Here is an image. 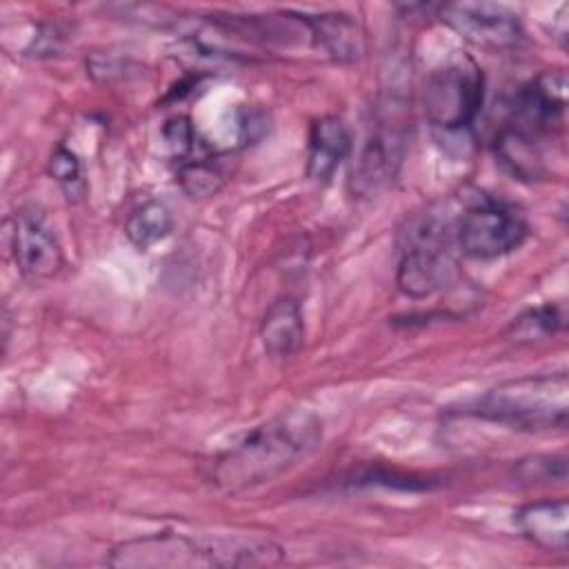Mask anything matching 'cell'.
<instances>
[{
    "mask_svg": "<svg viewBox=\"0 0 569 569\" xmlns=\"http://www.w3.org/2000/svg\"><path fill=\"white\" fill-rule=\"evenodd\" d=\"M322 425L309 409H287L249 429L209 462V480L240 491L276 480L305 458L320 440Z\"/></svg>",
    "mask_w": 569,
    "mask_h": 569,
    "instance_id": "1",
    "label": "cell"
},
{
    "mask_svg": "<svg viewBox=\"0 0 569 569\" xmlns=\"http://www.w3.org/2000/svg\"><path fill=\"white\" fill-rule=\"evenodd\" d=\"M282 558V547L267 538H204L176 531H156L118 542L109 556V567L124 569H191V567H251L273 565Z\"/></svg>",
    "mask_w": 569,
    "mask_h": 569,
    "instance_id": "2",
    "label": "cell"
},
{
    "mask_svg": "<svg viewBox=\"0 0 569 569\" xmlns=\"http://www.w3.org/2000/svg\"><path fill=\"white\" fill-rule=\"evenodd\" d=\"M569 411V378L565 371L522 376L491 387L469 413L522 431L565 429Z\"/></svg>",
    "mask_w": 569,
    "mask_h": 569,
    "instance_id": "3",
    "label": "cell"
},
{
    "mask_svg": "<svg viewBox=\"0 0 569 569\" xmlns=\"http://www.w3.org/2000/svg\"><path fill=\"white\" fill-rule=\"evenodd\" d=\"M485 98L482 69L460 56L436 67L422 89L427 120L442 131H460L473 124Z\"/></svg>",
    "mask_w": 569,
    "mask_h": 569,
    "instance_id": "4",
    "label": "cell"
},
{
    "mask_svg": "<svg viewBox=\"0 0 569 569\" xmlns=\"http://www.w3.org/2000/svg\"><path fill=\"white\" fill-rule=\"evenodd\" d=\"M529 236L525 216L507 202L480 198L456 220V244L473 260H493L518 249Z\"/></svg>",
    "mask_w": 569,
    "mask_h": 569,
    "instance_id": "5",
    "label": "cell"
},
{
    "mask_svg": "<svg viewBox=\"0 0 569 569\" xmlns=\"http://www.w3.org/2000/svg\"><path fill=\"white\" fill-rule=\"evenodd\" d=\"M407 149V118L402 107L396 100H389V107L382 109L369 136L365 138L351 176L349 189L358 198H371L393 182Z\"/></svg>",
    "mask_w": 569,
    "mask_h": 569,
    "instance_id": "6",
    "label": "cell"
},
{
    "mask_svg": "<svg viewBox=\"0 0 569 569\" xmlns=\"http://www.w3.org/2000/svg\"><path fill=\"white\" fill-rule=\"evenodd\" d=\"M438 18L465 42L487 51L511 49L522 38L518 13L498 2H445L438 7Z\"/></svg>",
    "mask_w": 569,
    "mask_h": 569,
    "instance_id": "7",
    "label": "cell"
},
{
    "mask_svg": "<svg viewBox=\"0 0 569 569\" xmlns=\"http://www.w3.org/2000/svg\"><path fill=\"white\" fill-rule=\"evenodd\" d=\"M567 109L565 71H545L527 82L511 100L502 127L531 140H542L562 127Z\"/></svg>",
    "mask_w": 569,
    "mask_h": 569,
    "instance_id": "8",
    "label": "cell"
},
{
    "mask_svg": "<svg viewBox=\"0 0 569 569\" xmlns=\"http://www.w3.org/2000/svg\"><path fill=\"white\" fill-rule=\"evenodd\" d=\"M9 242L16 269L27 280L51 278L64 262L56 233L33 207H22L11 216Z\"/></svg>",
    "mask_w": 569,
    "mask_h": 569,
    "instance_id": "9",
    "label": "cell"
},
{
    "mask_svg": "<svg viewBox=\"0 0 569 569\" xmlns=\"http://www.w3.org/2000/svg\"><path fill=\"white\" fill-rule=\"evenodd\" d=\"M458 278V264L449 251V247H427L413 244L402 247V256L398 262L396 282L398 289L409 298H427L445 287H449Z\"/></svg>",
    "mask_w": 569,
    "mask_h": 569,
    "instance_id": "10",
    "label": "cell"
},
{
    "mask_svg": "<svg viewBox=\"0 0 569 569\" xmlns=\"http://www.w3.org/2000/svg\"><path fill=\"white\" fill-rule=\"evenodd\" d=\"M298 20L309 31L313 44L336 62H356L367 51V40L360 22L345 11L298 13Z\"/></svg>",
    "mask_w": 569,
    "mask_h": 569,
    "instance_id": "11",
    "label": "cell"
},
{
    "mask_svg": "<svg viewBox=\"0 0 569 569\" xmlns=\"http://www.w3.org/2000/svg\"><path fill=\"white\" fill-rule=\"evenodd\" d=\"M518 531L545 551H567L569 505L565 498H540L522 505L513 513Z\"/></svg>",
    "mask_w": 569,
    "mask_h": 569,
    "instance_id": "12",
    "label": "cell"
},
{
    "mask_svg": "<svg viewBox=\"0 0 569 569\" xmlns=\"http://www.w3.org/2000/svg\"><path fill=\"white\" fill-rule=\"evenodd\" d=\"M351 151V136L338 116H320L309 127L307 176L316 182H329Z\"/></svg>",
    "mask_w": 569,
    "mask_h": 569,
    "instance_id": "13",
    "label": "cell"
},
{
    "mask_svg": "<svg viewBox=\"0 0 569 569\" xmlns=\"http://www.w3.org/2000/svg\"><path fill=\"white\" fill-rule=\"evenodd\" d=\"M260 340L271 358H291L305 342V322L300 305L282 296L273 300L260 322Z\"/></svg>",
    "mask_w": 569,
    "mask_h": 569,
    "instance_id": "14",
    "label": "cell"
},
{
    "mask_svg": "<svg viewBox=\"0 0 569 569\" xmlns=\"http://www.w3.org/2000/svg\"><path fill=\"white\" fill-rule=\"evenodd\" d=\"M173 231V213L162 200H147L138 204L124 222V236L127 240L140 249L147 251L160 240H164Z\"/></svg>",
    "mask_w": 569,
    "mask_h": 569,
    "instance_id": "15",
    "label": "cell"
},
{
    "mask_svg": "<svg viewBox=\"0 0 569 569\" xmlns=\"http://www.w3.org/2000/svg\"><path fill=\"white\" fill-rule=\"evenodd\" d=\"M227 176L218 160V156L200 153L198 149L187 156L184 160H178L176 167V182L182 187V191L189 198H209L224 184Z\"/></svg>",
    "mask_w": 569,
    "mask_h": 569,
    "instance_id": "16",
    "label": "cell"
},
{
    "mask_svg": "<svg viewBox=\"0 0 569 569\" xmlns=\"http://www.w3.org/2000/svg\"><path fill=\"white\" fill-rule=\"evenodd\" d=\"M565 327V311L560 305L545 302L538 307H531L522 311L513 322L509 325L507 333L516 342H533L549 336H556Z\"/></svg>",
    "mask_w": 569,
    "mask_h": 569,
    "instance_id": "17",
    "label": "cell"
},
{
    "mask_svg": "<svg viewBox=\"0 0 569 569\" xmlns=\"http://www.w3.org/2000/svg\"><path fill=\"white\" fill-rule=\"evenodd\" d=\"M49 176L60 184L69 200H80L84 196V178L80 158L64 144H58L47 162Z\"/></svg>",
    "mask_w": 569,
    "mask_h": 569,
    "instance_id": "18",
    "label": "cell"
},
{
    "mask_svg": "<svg viewBox=\"0 0 569 569\" xmlns=\"http://www.w3.org/2000/svg\"><path fill=\"white\" fill-rule=\"evenodd\" d=\"M516 476L527 482H551L567 478V458L565 456H533L516 465Z\"/></svg>",
    "mask_w": 569,
    "mask_h": 569,
    "instance_id": "19",
    "label": "cell"
},
{
    "mask_svg": "<svg viewBox=\"0 0 569 569\" xmlns=\"http://www.w3.org/2000/svg\"><path fill=\"white\" fill-rule=\"evenodd\" d=\"M162 138L167 142V147L173 153V160H184L187 156H191L198 149V136L196 129L191 124V120L182 113L171 116L164 127H162Z\"/></svg>",
    "mask_w": 569,
    "mask_h": 569,
    "instance_id": "20",
    "label": "cell"
}]
</instances>
